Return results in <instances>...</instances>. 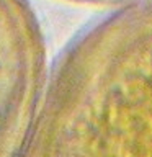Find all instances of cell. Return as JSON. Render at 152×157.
Masks as SVG:
<instances>
[{"label":"cell","mask_w":152,"mask_h":157,"mask_svg":"<svg viewBox=\"0 0 152 157\" xmlns=\"http://www.w3.org/2000/svg\"><path fill=\"white\" fill-rule=\"evenodd\" d=\"M23 157H152V0L126 2L67 44Z\"/></svg>","instance_id":"obj_1"},{"label":"cell","mask_w":152,"mask_h":157,"mask_svg":"<svg viewBox=\"0 0 152 157\" xmlns=\"http://www.w3.org/2000/svg\"><path fill=\"white\" fill-rule=\"evenodd\" d=\"M46 78V48L31 5L0 0V157H23Z\"/></svg>","instance_id":"obj_2"},{"label":"cell","mask_w":152,"mask_h":157,"mask_svg":"<svg viewBox=\"0 0 152 157\" xmlns=\"http://www.w3.org/2000/svg\"><path fill=\"white\" fill-rule=\"evenodd\" d=\"M74 2H83V3H98V5H106V3H126L131 0H74Z\"/></svg>","instance_id":"obj_3"}]
</instances>
